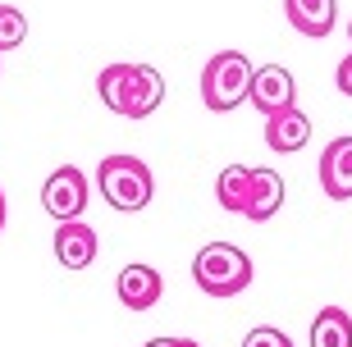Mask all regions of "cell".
<instances>
[{
	"mask_svg": "<svg viewBox=\"0 0 352 347\" xmlns=\"http://www.w3.org/2000/svg\"><path fill=\"white\" fill-rule=\"evenodd\" d=\"M96 96H101L105 110H115L124 119H146V115H156L160 101H165V78L151 65L119 60V65H105L96 74Z\"/></svg>",
	"mask_w": 352,
	"mask_h": 347,
	"instance_id": "6da1fadb",
	"label": "cell"
},
{
	"mask_svg": "<svg viewBox=\"0 0 352 347\" xmlns=\"http://www.w3.org/2000/svg\"><path fill=\"white\" fill-rule=\"evenodd\" d=\"M192 283L206 297H238L252 283V256L234 243H206L192 256Z\"/></svg>",
	"mask_w": 352,
	"mask_h": 347,
	"instance_id": "7a4b0ae2",
	"label": "cell"
},
{
	"mask_svg": "<svg viewBox=\"0 0 352 347\" xmlns=\"http://www.w3.org/2000/svg\"><path fill=\"white\" fill-rule=\"evenodd\" d=\"M96 188L115 210H146L151 197H156V179L151 169L138 160V155H105L96 165Z\"/></svg>",
	"mask_w": 352,
	"mask_h": 347,
	"instance_id": "3957f363",
	"label": "cell"
},
{
	"mask_svg": "<svg viewBox=\"0 0 352 347\" xmlns=\"http://www.w3.org/2000/svg\"><path fill=\"white\" fill-rule=\"evenodd\" d=\"M252 60L243 51H220L210 55L206 69H201V101H206V110H215V115H229V110H238V105L248 101V87H252Z\"/></svg>",
	"mask_w": 352,
	"mask_h": 347,
	"instance_id": "277c9868",
	"label": "cell"
},
{
	"mask_svg": "<svg viewBox=\"0 0 352 347\" xmlns=\"http://www.w3.org/2000/svg\"><path fill=\"white\" fill-rule=\"evenodd\" d=\"M87 201H91V183H87V174H82L78 165H60L51 179L41 183V206H46V215H51L55 224L82 219Z\"/></svg>",
	"mask_w": 352,
	"mask_h": 347,
	"instance_id": "5b68a950",
	"label": "cell"
},
{
	"mask_svg": "<svg viewBox=\"0 0 352 347\" xmlns=\"http://www.w3.org/2000/svg\"><path fill=\"white\" fill-rule=\"evenodd\" d=\"M248 101L256 105L265 119H274V115H284V110L298 105V82H293V74H288L284 65H261V69H252Z\"/></svg>",
	"mask_w": 352,
	"mask_h": 347,
	"instance_id": "8992f818",
	"label": "cell"
},
{
	"mask_svg": "<svg viewBox=\"0 0 352 347\" xmlns=\"http://www.w3.org/2000/svg\"><path fill=\"white\" fill-rule=\"evenodd\" d=\"M115 293L129 311H151L165 293V279H160L156 265H124L115 279Z\"/></svg>",
	"mask_w": 352,
	"mask_h": 347,
	"instance_id": "52a82bcc",
	"label": "cell"
},
{
	"mask_svg": "<svg viewBox=\"0 0 352 347\" xmlns=\"http://www.w3.org/2000/svg\"><path fill=\"white\" fill-rule=\"evenodd\" d=\"M96 251H101V238H96L91 224L74 219V224H60L55 229V260L65 270H87L91 260H96Z\"/></svg>",
	"mask_w": 352,
	"mask_h": 347,
	"instance_id": "ba28073f",
	"label": "cell"
},
{
	"mask_svg": "<svg viewBox=\"0 0 352 347\" xmlns=\"http://www.w3.org/2000/svg\"><path fill=\"white\" fill-rule=\"evenodd\" d=\"M320 192L329 201H348L352 197V137H334L320 151Z\"/></svg>",
	"mask_w": 352,
	"mask_h": 347,
	"instance_id": "9c48e42d",
	"label": "cell"
},
{
	"mask_svg": "<svg viewBox=\"0 0 352 347\" xmlns=\"http://www.w3.org/2000/svg\"><path fill=\"white\" fill-rule=\"evenodd\" d=\"M279 206H284V179H279L274 169H252L243 215H248L252 224H265V219L279 215Z\"/></svg>",
	"mask_w": 352,
	"mask_h": 347,
	"instance_id": "30bf717a",
	"label": "cell"
},
{
	"mask_svg": "<svg viewBox=\"0 0 352 347\" xmlns=\"http://www.w3.org/2000/svg\"><path fill=\"white\" fill-rule=\"evenodd\" d=\"M307 142H311V119L302 115L298 105L284 110V115H274V119H265V146H270V151L293 155V151H302Z\"/></svg>",
	"mask_w": 352,
	"mask_h": 347,
	"instance_id": "8fae6325",
	"label": "cell"
},
{
	"mask_svg": "<svg viewBox=\"0 0 352 347\" xmlns=\"http://www.w3.org/2000/svg\"><path fill=\"white\" fill-rule=\"evenodd\" d=\"M284 14L288 23L298 27L302 37H329L334 27V14H339V0H284Z\"/></svg>",
	"mask_w": 352,
	"mask_h": 347,
	"instance_id": "7c38bea8",
	"label": "cell"
},
{
	"mask_svg": "<svg viewBox=\"0 0 352 347\" xmlns=\"http://www.w3.org/2000/svg\"><path fill=\"white\" fill-rule=\"evenodd\" d=\"M311 347H352V315L343 306H320L311 320Z\"/></svg>",
	"mask_w": 352,
	"mask_h": 347,
	"instance_id": "4fadbf2b",
	"label": "cell"
},
{
	"mask_svg": "<svg viewBox=\"0 0 352 347\" xmlns=\"http://www.w3.org/2000/svg\"><path fill=\"white\" fill-rule=\"evenodd\" d=\"M248 179H252V165H229V169H220V179H215V197H220L224 210L243 215V201H248Z\"/></svg>",
	"mask_w": 352,
	"mask_h": 347,
	"instance_id": "5bb4252c",
	"label": "cell"
},
{
	"mask_svg": "<svg viewBox=\"0 0 352 347\" xmlns=\"http://www.w3.org/2000/svg\"><path fill=\"white\" fill-rule=\"evenodd\" d=\"M28 37V19L23 10H14V5H0V55L14 51V46H23Z\"/></svg>",
	"mask_w": 352,
	"mask_h": 347,
	"instance_id": "9a60e30c",
	"label": "cell"
},
{
	"mask_svg": "<svg viewBox=\"0 0 352 347\" xmlns=\"http://www.w3.org/2000/svg\"><path fill=\"white\" fill-rule=\"evenodd\" d=\"M243 347H293V338H288L284 329H274V324H256V329L243 338Z\"/></svg>",
	"mask_w": 352,
	"mask_h": 347,
	"instance_id": "2e32d148",
	"label": "cell"
},
{
	"mask_svg": "<svg viewBox=\"0 0 352 347\" xmlns=\"http://www.w3.org/2000/svg\"><path fill=\"white\" fill-rule=\"evenodd\" d=\"M334 82H339L343 96H352V51H348V60H339V69H334Z\"/></svg>",
	"mask_w": 352,
	"mask_h": 347,
	"instance_id": "e0dca14e",
	"label": "cell"
},
{
	"mask_svg": "<svg viewBox=\"0 0 352 347\" xmlns=\"http://www.w3.org/2000/svg\"><path fill=\"white\" fill-rule=\"evenodd\" d=\"M142 347H201L197 338H151V343H142Z\"/></svg>",
	"mask_w": 352,
	"mask_h": 347,
	"instance_id": "ac0fdd59",
	"label": "cell"
},
{
	"mask_svg": "<svg viewBox=\"0 0 352 347\" xmlns=\"http://www.w3.org/2000/svg\"><path fill=\"white\" fill-rule=\"evenodd\" d=\"M5 210H10V206H5V192H0V229H5Z\"/></svg>",
	"mask_w": 352,
	"mask_h": 347,
	"instance_id": "d6986e66",
	"label": "cell"
},
{
	"mask_svg": "<svg viewBox=\"0 0 352 347\" xmlns=\"http://www.w3.org/2000/svg\"><path fill=\"white\" fill-rule=\"evenodd\" d=\"M348 41H352V23H348Z\"/></svg>",
	"mask_w": 352,
	"mask_h": 347,
	"instance_id": "ffe728a7",
	"label": "cell"
}]
</instances>
